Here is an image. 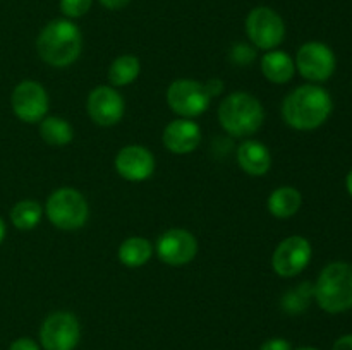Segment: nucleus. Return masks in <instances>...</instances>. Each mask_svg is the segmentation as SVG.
Returning <instances> with one entry per match:
<instances>
[{
    "mask_svg": "<svg viewBox=\"0 0 352 350\" xmlns=\"http://www.w3.org/2000/svg\"><path fill=\"white\" fill-rule=\"evenodd\" d=\"M333 108L332 96L318 84L292 89L282 102V119L296 130H315L327 122Z\"/></svg>",
    "mask_w": 352,
    "mask_h": 350,
    "instance_id": "obj_1",
    "label": "nucleus"
},
{
    "mask_svg": "<svg viewBox=\"0 0 352 350\" xmlns=\"http://www.w3.org/2000/svg\"><path fill=\"white\" fill-rule=\"evenodd\" d=\"M82 34L78 24L65 17L50 21L36 38V51L45 64L52 67H69L79 58Z\"/></svg>",
    "mask_w": 352,
    "mask_h": 350,
    "instance_id": "obj_2",
    "label": "nucleus"
},
{
    "mask_svg": "<svg viewBox=\"0 0 352 350\" xmlns=\"http://www.w3.org/2000/svg\"><path fill=\"white\" fill-rule=\"evenodd\" d=\"M265 110L260 100L246 91L230 93L219 106V122L234 137H250L260 130Z\"/></svg>",
    "mask_w": 352,
    "mask_h": 350,
    "instance_id": "obj_3",
    "label": "nucleus"
},
{
    "mask_svg": "<svg viewBox=\"0 0 352 350\" xmlns=\"http://www.w3.org/2000/svg\"><path fill=\"white\" fill-rule=\"evenodd\" d=\"M313 297L330 314L352 309V264L337 261L323 268L313 287Z\"/></svg>",
    "mask_w": 352,
    "mask_h": 350,
    "instance_id": "obj_4",
    "label": "nucleus"
},
{
    "mask_svg": "<svg viewBox=\"0 0 352 350\" xmlns=\"http://www.w3.org/2000/svg\"><path fill=\"white\" fill-rule=\"evenodd\" d=\"M48 222L58 230L74 232L82 229L89 218V206L85 196L72 187H60L48 196L45 202Z\"/></svg>",
    "mask_w": 352,
    "mask_h": 350,
    "instance_id": "obj_5",
    "label": "nucleus"
},
{
    "mask_svg": "<svg viewBox=\"0 0 352 350\" xmlns=\"http://www.w3.org/2000/svg\"><path fill=\"white\" fill-rule=\"evenodd\" d=\"M248 38L254 48L275 50L285 38V23L272 7L258 5L250 10L244 23Z\"/></svg>",
    "mask_w": 352,
    "mask_h": 350,
    "instance_id": "obj_6",
    "label": "nucleus"
},
{
    "mask_svg": "<svg viewBox=\"0 0 352 350\" xmlns=\"http://www.w3.org/2000/svg\"><path fill=\"white\" fill-rule=\"evenodd\" d=\"M212 98L205 84L195 79H177L167 89V103L182 119H195L208 110Z\"/></svg>",
    "mask_w": 352,
    "mask_h": 350,
    "instance_id": "obj_7",
    "label": "nucleus"
},
{
    "mask_svg": "<svg viewBox=\"0 0 352 350\" xmlns=\"http://www.w3.org/2000/svg\"><path fill=\"white\" fill-rule=\"evenodd\" d=\"M294 64L306 81L316 84L332 78L336 72L337 58L329 45L322 41H308L298 50Z\"/></svg>",
    "mask_w": 352,
    "mask_h": 350,
    "instance_id": "obj_8",
    "label": "nucleus"
},
{
    "mask_svg": "<svg viewBox=\"0 0 352 350\" xmlns=\"http://www.w3.org/2000/svg\"><path fill=\"white\" fill-rule=\"evenodd\" d=\"M81 338V326L72 312L57 311L47 316L40 328V343L45 350H74Z\"/></svg>",
    "mask_w": 352,
    "mask_h": 350,
    "instance_id": "obj_9",
    "label": "nucleus"
},
{
    "mask_svg": "<svg viewBox=\"0 0 352 350\" xmlns=\"http://www.w3.org/2000/svg\"><path fill=\"white\" fill-rule=\"evenodd\" d=\"M10 106L14 115L26 124H38L47 117L50 100L40 82L21 81L10 95Z\"/></svg>",
    "mask_w": 352,
    "mask_h": 350,
    "instance_id": "obj_10",
    "label": "nucleus"
},
{
    "mask_svg": "<svg viewBox=\"0 0 352 350\" xmlns=\"http://www.w3.org/2000/svg\"><path fill=\"white\" fill-rule=\"evenodd\" d=\"M311 244L302 235H291L282 240L272 256V268L282 278L298 277L311 261Z\"/></svg>",
    "mask_w": 352,
    "mask_h": 350,
    "instance_id": "obj_11",
    "label": "nucleus"
},
{
    "mask_svg": "<svg viewBox=\"0 0 352 350\" xmlns=\"http://www.w3.org/2000/svg\"><path fill=\"white\" fill-rule=\"evenodd\" d=\"M155 250L168 266H184L198 254V240L186 229H168L158 237Z\"/></svg>",
    "mask_w": 352,
    "mask_h": 350,
    "instance_id": "obj_12",
    "label": "nucleus"
},
{
    "mask_svg": "<svg viewBox=\"0 0 352 350\" xmlns=\"http://www.w3.org/2000/svg\"><path fill=\"white\" fill-rule=\"evenodd\" d=\"M86 110L89 119L102 127H112L124 117L126 103L122 95L112 86H96L86 100Z\"/></svg>",
    "mask_w": 352,
    "mask_h": 350,
    "instance_id": "obj_13",
    "label": "nucleus"
},
{
    "mask_svg": "<svg viewBox=\"0 0 352 350\" xmlns=\"http://www.w3.org/2000/svg\"><path fill=\"white\" fill-rule=\"evenodd\" d=\"M116 170L129 182H143L155 172V156L141 144H127L117 153Z\"/></svg>",
    "mask_w": 352,
    "mask_h": 350,
    "instance_id": "obj_14",
    "label": "nucleus"
},
{
    "mask_svg": "<svg viewBox=\"0 0 352 350\" xmlns=\"http://www.w3.org/2000/svg\"><path fill=\"white\" fill-rule=\"evenodd\" d=\"M162 143L174 154L192 153L201 143V127L195 120L179 117L167 124L162 134Z\"/></svg>",
    "mask_w": 352,
    "mask_h": 350,
    "instance_id": "obj_15",
    "label": "nucleus"
},
{
    "mask_svg": "<svg viewBox=\"0 0 352 350\" xmlns=\"http://www.w3.org/2000/svg\"><path fill=\"white\" fill-rule=\"evenodd\" d=\"M237 163L244 174L263 177L272 168V153L261 141L244 139L237 148Z\"/></svg>",
    "mask_w": 352,
    "mask_h": 350,
    "instance_id": "obj_16",
    "label": "nucleus"
},
{
    "mask_svg": "<svg viewBox=\"0 0 352 350\" xmlns=\"http://www.w3.org/2000/svg\"><path fill=\"white\" fill-rule=\"evenodd\" d=\"M261 72L265 78L275 84H285L296 74V64L289 54L282 50H268L261 57Z\"/></svg>",
    "mask_w": 352,
    "mask_h": 350,
    "instance_id": "obj_17",
    "label": "nucleus"
},
{
    "mask_svg": "<svg viewBox=\"0 0 352 350\" xmlns=\"http://www.w3.org/2000/svg\"><path fill=\"white\" fill-rule=\"evenodd\" d=\"M302 205V196L292 185H280L268 196V211L278 220H287L299 211Z\"/></svg>",
    "mask_w": 352,
    "mask_h": 350,
    "instance_id": "obj_18",
    "label": "nucleus"
},
{
    "mask_svg": "<svg viewBox=\"0 0 352 350\" xmlns=\"http://www.w3.org/2000/svg\"><path fill=\"white\" fill-rule=\"evenodd\" d=\"M119 261L127 268H141L153 256V246L144 237H129L119 247Z\"/></svg>",
    "mask_w": 352,
    "mask_h": 350,
    "instance_id": "obj_19",
    "label": "nucleus"
},
{
    "mask_svg": "<svg viewBox=\"0 0 352 350\" xmlns=\"http://www.w3.org/2000/svg\"><path fill=\"white\" fill-rule=\"evenodd\" d=\"M40 136L48 146L60 148L74 139V129L62 117L47 115L40 122Z\"/></svg>",
    "mask_w": 352,
    "mask_h": 350,
    "instance_id": "obj_20",
    "label": "nucleus"
},
{
    "mask_svg": "<svg viewBox=\"0 0 352 350\" xmlns=\"http://www.w3.org/2000/svg\"><path fill=\"white\" fill-rule=\"evenodd\" d=\"M141 72L140 58L134 55L126 54L117 57L109 67V82L112 88H122V86L133 84Z\"/></svg>",
    "mask_w": 352,
    "mask_h": 350,
    "instance_id": "obj_21",
    "label": "nucleus"
},
{
    "mask_svg": "<svg viewBox=\"0 0 352 350\" xmlns=\"http://www.w3.org/2000/svg\"><path fill=\"white\" fill-rule=\"evenodd\" d=\"M41 216H43V208L34 199H23L10 209V222L23 232L33 230L41 222Z\"/></svg>",
    "mask_w": 352,
    "mask_h": 350,
    "instance_id": "obj_22",
    "label": "nucleus"
},
{
    "mask_svg": "<svg viewBox=\"0 0 352 350\" xmlns=\"http://www.w3.org/2000/svg\"><path fill=\"white\" fill-rule=\"evenodd\" d=\"M93 5V0H60L58 7L65 19H79V17L86 16Z\"/></svg>",
    "mask_w": 352,
    "mask_h": 350,
    "instance_id": "obj_23",
    "label": "nucleus"
},
{
    "mask_svg": "<svg viewBox=\"0 0 352 350\" xmlns=\"http://www.w3.org/2000/svg\"><path fill=\"white\" fill-rule=\"evenodd\" d=\"M308 285L309 283H302V287L299 288V290L291 292V294H287L284 297V307L287 309L291 314H298V312H301L302 309L308 305V297L309 295H313V292L305 294V290L308 288Z\"/></svg>",
    "mask_w": 352,
    "mask_h": 350,
    "instance_id": "obj_24",
    "label": "nucleus"
},
{
    "mask_svg": "<svg viewBox=\"0 0 352 350\" xmlns=\"http://www.w3.org/2000/svg\"><path fill=\"white\" fill-rule=\"evenodd\" d=\"M256 57V51H254L253 47L246 43H236L234 48L230 50V58L236 62L237 65H248L254 60Z\"/></svg>",
    "mask_w": 352,
    "mask_h": 350,
    "instance_id": "obj_25",
    "label": "nucleus"
},
{
    "mask_svg": "<svg viewBox=\"0 0 352 350\" xmlns=\"http://www.w3.org/2000/svg\"><path fill=\"white\" fill-rule=\"evenodd\" d=\"M260 350H292V347L285 338H270L261 345Z\"/></svg>",
    "mask_w": 352,
    "mask_h": 350,
    "instance_id": "obj_26",
    "label": "nucleus"
},
{
    "mask_svg": "<svg viewBox=\"0 0 352 350\" xmlns=\"http://www.w3.org/2000/svg\"><path fill=\"white\" fill-rule=\"evenodd\" d=\"M9 350H40L38 343L31 338H17L10 343Z\"/></svg>",
    "mask_w": 352,
    "mask_h": 350,
    "instance_id": "obj_27",
    "label": "nucleus"
},
{
    "mask_svg": "<svg viewBox=\"0 0 352 350\" xmlns=\"http://www.w3.org/2000/svg\"><path fill=\"white\" fill-rule=\"evenodd\" d=\"M203 84H205V89H206V93H208L210 98H213V96H219L220 93L223 91L222 79H208V81L203 82Z\"/></svg>",
    "mask_w": 352,
    "mask_h": 350,
    "instance_id": "obj_28",
    "label": "nucleus"
},
{
    "mask_svg": "<svg viewBox=\"0 0 352 350\" xmlns=\"http://www.w3.org/2000/svg\"><path fill=\"white\" fill-rule=\"evenodd\" d=\"M105 9L109 10H120L131 3V0H98Z\"/></svg>",
    "mask_w": 352,
    "mask_h": 350,
    "instance_id": "obj_29",
    "label": "nucleus"
},
{
    "mask_svg": "<svg viewBox=\"0 0 352 350\" xmlns=\"http://www.w3.org/2000/svg\"><path fill=\"white\" fill-rule=\"evenodd\" d=\"M332 350H352V335H344L333 343Z\"/></svg>",
    "mask_w": 352,
    "mask_h": 350,
    "instance_id": "obj_30",
    "label": "nucleus"
},
{
    "mask_svg": "<svg viewBox=\"0 0 352 350\" xmlns=\"http://www.w3.org/2000/svg\"><path fill=\"white\" fill-rule=\"evenodd\" d=\"M6 233H7L6 222H3V220L0 218V244H2V242H3V239H6Z\"/></svg>",
    "mask_w": 352,
    "mask_h": 350,
    "instance_id": "obj_31",
    "label": "nucleus"
},
{
    "mask_svg": "<svg viewBox=\"0 0 352 350\" xmlns=\"http://www.w3.org/2000/svg\"><path fill=\"white\" fill-rule=\"evenodd\" d=\"M346 187L347 191H349V194L352 196V170L347 174V178H346Z\"/></svg>",
    "mask_w": 352,
    "mask_h": 350,
    "instance_id": "obj_32",
    "label": "nucleus"
},
{
    "mask_svg": "<svg viewBox=\"0 0 352 350\" xmlns=\"http://www.w3.org/2000/svg\"><path fill=\"white\" fill-rule=\"evenodd\" d=\"M298 350H318V349H315V347H301V349Z\"/></svg>",
    "mask_w": 352,
    "mask_h": 350,
    "instance_id": "obj_33",
    "label": "nucleus"
}]
</instances>
